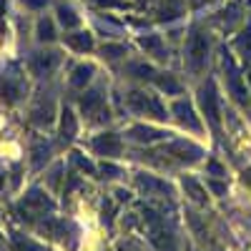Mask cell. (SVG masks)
<instances>
[{
	"label": "cell",
	"mask_w": 251,
	"mask_h": 251,
	"mask_svg": "<svg viewBox=\"0 0 251 251\" xmlns=\"http://www.w3.org/2000/svg\"><path fill=\"white\" fill-rule=\"evenodd\" d=\"M80 106H83V113H86V116L98 118L96 113H98L100 106H103V96H100V91H91V93H86V96H83V100H80Z\"/></svg>",
	"instance_id": "cell-14"
},
{
	"label": "cell",
	"mask_w": 251,
	"mask_h": 251,
	"mask_svg": "<svg viewBox=\"0 0 251 251\" xmlns=\"http://www.w3.org/2000/svg\"><path fill=\"white\" fill-rule=\"evenodd\" d=\"M128 106L136 111V113H146V116H153V118H166V111L163 106L153 98V96H146L141 91H133L128 93Z\"/></svg>",
	"instance_id": "cell-2"
},
{
	"label": "cell",
	"mask_w": 251,
	"mask_h": 251,
	"mask_svg": "<svg viewBox=\"0 0 251 251\" xmlns=\"http://www.w3.org/2000/svg\"><path fill=\"white\" fill-rule=\"evenodd\" d=\"M249 80H251V75H249Z\"/></svg>",
	"instance_id": "cell-34"
},
{
	"label": "cell",
	"mask_w": 251,
	"mask_h": 251,
	"mask_svg": "<svg viewBox=\"0 0 251 251\" xmlns=\"http://www.w3.org/2000/svg\"><path fill=\"white\" fill-rule=\"evenodd\" d=\"M178 13H181V3H178V0H169V5L161 8V20H171Z\"/></svg>",
	"instance_id": "cell-26"
},
{
	"label": "cell",
	"mask_w": 251,
	"mask_h": 251,
	"mask_svg": "<svg viewBox=\"0 0 251 251\" xmlns=\"http://www.w3.org/2000/svg\"><path fill=\"white\" fill-rule=\"evenodd\" d=\"M174 113H176V118H178L183 126H188L191 131H201V123H199V118L194 116V108L188 106L186 100H176V103H174Z\"/></svg>",
	"instance_id": "cell-9"
},
{
	"label": "cell",
	"mask_w": 251,
	"mask_h": 251,
	"mask_svg": "<svg viewBox=\"0 0 251 251\" xmlns=\"http://www.w3.org/2000/svg\"><path fill=\"white\" fill-rule=\"evenodd\" d=\"M133 141H141V143H151L156 138H161V133L156 128H149V126H133L131 133H128Z\"/></svg>",
	"instance_id": "cell-16"
},
{
	"label": "cell",
	"mask_w": 251,
	"mask_h": 251,
	"mask_svg": "<svg viewBox=\"0 0 251 251\" xmlns=\"http://www.w3.org/2000/svg\"><path fill=\"white\" fill-rule=\"evenodd\" d=\"M3 186H5V174L0 171V188H3Z\"/></svg>",
	"instance_id": "cell-32"
},
{
	"label": "cell",
	"mask_w": 251,
	"mask_h": 251,
	"mask_svg": "<svg viewBox=\"0 0 251 251\" xmlns=\"http://www.w3.org/2000/svg\"><path fill=\"white\" fill-rule=\"evenodd\" d=\"M23 93H25V86H23V78L20 75L8 73V75L0 78V100L3 103L13 106V103H18L20 98H23Z\"/></svg>",
	"instance_id": "cell-3"
},
{
	"label": "cell",
	"mask_w": 251,
	"mask_h": 251,
	"mask_svg": "<svg viewBox=\"0 0 251 251\" xmlns=\"http://www.w3.org/2000/svg\"><path fill=\"white\" fill-rule=\"evenodd\" d=\"M224 66H226V75H228V88H231L234 91V96L241 100V103H246L249 100V96H246V91L241 88V78H239V71H236V66H234V63L231 60H224Z\"/></svg>",
	"instance_id": "cell-10"
},
{
	"label": "cell",
	"mask_w": 251,
	"mask_h": 251,
	"mask_svg": "<svg viewBox=\"0 0 251 251\" xmlns=\"http://www.w3.org/2000/svg\"><path fill=\"white\" fill-rule=\"evenodd\" d=\"M158 88L166 91V93H181V86H178V80L174 75H161L158 78Z\"/></svg>",
	"instance_id": "cell-24"
},
{
	"label": "cell",
	"mask_w": 251,
	"mask_h": 251,
	"mask_svg": "<svg viewBox=\"0 0 251 251\" xmlns=\"http://www.w3.org/2000/svg\"><path fill=\"white\" fill-rule=\"evenodd\" d=\"M128 73H131L133 78H151V75H153V71L146 66V63H131V66H128Z\"/></svg>",
	"instance_id": "cell-25"
},
{
	"label": "cell",
	"mask_w": 251,
	"mask_h": 251,
	"mask_svg": "<svg viewBox=\"0 0 251 251\" xmlns=\"http://www.w3.org/2000/svg\"><path fill=\"white\" fill-rule=\"evenodd\" d=\"M163 151L169 153V156H174L176 161H186V163H194V161L201 156V149H199V146L186 143V141H176V143H171V146H166Z\"/></svg>",
	"instance_id": "cell-6"
},
{
	"label": "cell",
	"mask_w": 251,
	"mask_h": 251,
	"mask_svg": "<svg viewBox=\"0 0 251 251\" xmlns=\"http://www.w3.org/2000/svg\"><path fill=\"white\" fill-rule=\"evenodd\" d=\"M58 20H60L63 28H75L80 23V18L75 15V10L68 8V5H58Z\"/></svg>",
	"instance_id": "cell-19"
},
{
	"label": "cell",
	"mask_w": 251,
	"mask_h": 251,
	"mask_svg": "<svg viewBox=\"0 0 251 251\" xmlns=\"http://www.w3.org/2000/svg\"><path fill=\"white\" fill-rule=\"evenodd\" d=\"M58 66V53L48 50V53H33L30 55V71L35 75H46Z\"/></svg>",
	"instance_id": "cell-7"
},
{
	"label": "cell",
	"mask_w": 251,
	"mask_h": 251,
	"mask_svg": "<svg viewBox=\"0 0 251 251\" xmlns=\"http://www.w3.org/2000/svg\"><path fill=\"white\" fill-rule=\"evenodd\" d=\"M206 55H208V40L201 33H194L188 40V66L194 71H201L206 66Z\"/></svg>",
	"instance_id": "cell-4"
},
{
	"label": "cell",
	"mask_w": 251,
	"mask_h": 251,
	"mask_svg": "<svg viewBox=\"0 0 251 251\" xmlns=\"http://www.w3.org/2000/svg\"><path fill=\"white\" fill-rule=\"evenodd\" d=\"M0 15H5V0H0Z\"/></svg>",
	"instance_id": "cell-31"
},
{
	"label": "cell",
	"mask_w": 251,
	"mask_h": 251,
	"mask_svg": "<svg viewBox=\"0 0 251 251\" xmlns=\"http://www.w3.org/2000/svg\"><path fill=\"white\" fill-rule=\"evenodd\" d=\"M136 183L146 191V196H151V194H171V188L166 186L163 181H158L153 176H146V174H138L136 176Z\"/></svg>",
	"instance_id": "cell-11"
},
{
	"label": "cell",
	"mask_w": 251,
	"mask_h": 251,
	"mask_svg": "<svg viewBox=\"0 0 251 251\" xmlns=\"http://www.w3.org/2000/svg\"><path fill=\"white\" fill-rule=\"evenodd\" d=\"M91 75H93V68H91V66H78V68H73L71 86H73V88H83V86L91 80Z\"/></svg>",
	"instance_id": "cell-18"
},
{
	"label": "cell",
	"mask_w": 251,
	"mask_h": 251,
	"mask_svg": "<svg viewBox=\"0 0 251 251\" xmlns=\"http://www.w3.org/2000/svg\"><path fill=\"white\" fill-rule=\"evenodd\" d=\"M183 186H186V191L191 194V199H194V201H199V203H203V201H206L203 188H201V186H199L194 178H186V181H183Z\"/></svg>",
	"instance_id": "cell-23"
},
{
	"label": "cell",
	"mask_w": 251,
	"mask_h": 251,
	"mask_svg": "<svg viewBox=\"0 0 251 251\" xmlns=\"http://www.w3.org/2000/svg\"><path fill=\"white\" fill-rule=\"evenodd\" d=\"M73 161L78 163V169H83V171H88V174H96V169H93V163L91 161H86L80 153H73Z\"/></svg>",
	"instance_id": "cell-27"
},
{
	"label": "cell",
	"mask_w": 251,
	"mask_h": 251,
	"mask_svg": "<svg viewBox=\"0 0 251 251\" xmlns=\"http://www.w3.org/2000/svg\"><path fill=\"white\" fill-rule=\"evenodd\" d=\"M0 246H3V239H0Z\"/></svg>",
	"instance_id": "cell-33"
},
{
	"label": "cell",
	"mask_w": 251,
	"mask_h": 251,
	"mask_svg": "<svg viewBox=\"0 0 251 251\" xmlns=\"http://www.w3.org/2000/svg\"><path fill=\"white\" fill-rule=\"evenodd\" d=\"M100 5H121V0H96Z\"/></svg>",
	"instance_id": "cell-30"
},
{
	"label": "cell",
	"mask_w": 251,
	"mask_h": 251,
	"mask_svg": "<svg viewBox=\"0 0 251 251\" xmlns=\"http://www.w3.org/2000/svg\"><path fill=\"white\" fill-rule=\"evenodd\" d=\"M20 3H23L25 8H33V10H38V8H43L48 0H20Z\"/></svg>",
	"instance_id": "cell-29"
},
{
	"label": "cell",
	"mask_w": 251,
	"mask_h": 251,
	"mask_svg": "<svg viewBox=\"0 0 251 251\" xmlns=\"http://www.w3.org/2000/svg\"><path fill=\"white\" fill-rule=\"evenodd\" d=\"M91 146H93V151H96L98 156H118V153H121V141H118L116 133H103V136H98Z\"/></svg>",
	"instance_id": "cell-8"
},
{
	"label": "cell",
	"mask_w": 251,
	"mask_h": 251,
	"mask_svg": "<svg viewBox=\"0 0 251 251\" xmlns=\"http://www.w3.org/2000/svg\"><path fill=\"white\" fill-rule=\"evenodd\" d=\"M75 131H78V123H75V116L66 108L63 111V116H60V141L63 143H68V141H73V136H75Z\"/></svg>",
	"instance_id": "cell-13"
},
{
	"label": "cell",
	"mask_w": 251,
	"mask_h": 251,
	"mask_svg": "<svg viewBox=\"0 0 251 251\" xmlns=\"http://www.w3.org/2000/svg\"><path fill=\"white\" fill-rule=\"evenodd\" d=\"M141 46H143L146 50H149V53H153L158 60H163V58H166V50H163V46H161V40H158V38H153V35H151V38H143V40H141Z\"/></svg>",
	"instance_id": "cell-21"
},
{
	"label": "cell",
	"mask_w": 251,
	"mask_h": 251,
	"mask_svg": "<svg viewBox=\"0 0 251 251\" xmlns=\"http://www.w3.org/2000/svg\"><path fill=\"white\" fill-rule=\"evenodd\" d=\"M33 121L40 123V126H48V123L53 121V103H50V100H48V103L40 100L38 106L33 108Z\"/></svg>",
	"instance_id": "cell-17"
},
{
	"label": "cell",
	"mask_w": 251,
	"mask_h": 251,
	"mask_svg": "<svg viewBox=\"0 0 251 251\" xmlns=\"http://www.w3.org/2000/svg\"><path fill=\"white\" fill-rule=\"evenodd\" d=\"M66 43H68L73 50L86 53V50L93 48V38H91V33H68V35H66Z\"/></svg>",
	"instance_id": "cell-15"
},
{
	"label": "cell",
	"mask_w": 251,
	"mask_h": 251,
	"mask_svg": "<svg viewBox=\"0 0 251 251\" xmlns=\"http://www.w3.org/2000/svg\"><path fill=\"white\" fill-rule=\"evenodd\" d=\"M50 211H53V201L38 188L28 191L23 203H20V219H28V221H33L35 216H46Z\"/></svg>",
	"instance_id": "cell-1"
},
{
	"label": "cell",
	"mask_w": 251,
	"mask_h": 251,
	"mask_svg": "<svg viewBox=\"0 0 251 251\" xmlns=\"http://www.w3.org/2000/svg\"><path fill=\"white\" fill-rule=\"evenodd\" d=\"M30 161H33V169H40L46 161H48V156H50V149H48V143L43 141V138H35L33 143H30Z\"/></svg>",
	"instance_id": "cell-12"
},
{
	"label": "cell",
	"mask_w": 251,
	"mask_h": 251,
	"mask_svg": "<svg viewBox=\"0 0 251 251\" xmlns=\"http://www.w3.org/2000/svg\"><path fill=\"white\" fill-rule=\"evenodd\" d=\"M13 251H48V249H43L40 244L20 236V234H13Z\"/></svg>",
	"instance_id": "cell-20"
},
{
	"label": "cell",
	"mask_w": 251,
	"mask_h": 251,
	"mask_svg": "<svg viewBox=\"0 0 251 251\" xmlns=\"http://www.w3.org/2000/svg\"><path fill=\"white\" fill-rule=\"evenodd\" d=\"M199 98H201V108H203L206 118L211 121V126H219V98H216V88L211 80L201 88Z\"/></svg>",
	"instance_id": "cell-5"
},
{
	"label": "cell",
	"mask_w": 251,
	"mask_h": 251,
	"mask_svg": "<svg viewBox=\"0 0 251 251\" xmlns=\"http://www.w3.org/2000/svg\"><path fill=\"white\" fill-rule=\"evenodd\" d=\"M103 55L121 58V55H126V48H123V46H106V48H103Z\"/></svg>",
	"instance_id": "cell-28"
},
{
	"label": "cell",
	"mask_w": 251,
	"mask_h": 251,
	"mask_svg": "<svg viewBox=\"0 0 251 251\" xmlns=\"http://www.w3.org/2000/svg\"><path fill=\"white\" fill-rule=\"evenodd\" d=\"M38 38L40 40H53L55 38V25H53L50 18H40V23H38Z\"/></svg>",
	"instance_id": "cell-22"
}]
</instances>
